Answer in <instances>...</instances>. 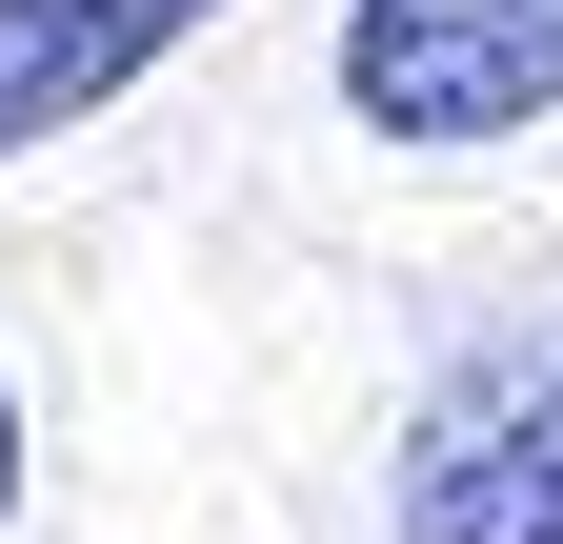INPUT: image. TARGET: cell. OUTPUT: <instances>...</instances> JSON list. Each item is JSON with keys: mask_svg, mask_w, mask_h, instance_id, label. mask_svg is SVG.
<instances>
[{"mask_svg": "<svg viewBox=\"0 0 563 544\" xmlns=\"http://www.w3.org/2000/svg\"><path fill=\"white\" fill-rule=\"evenodd\" d=\"M383 504H402V544H563V323L463 344L443 383L402 403Z\"/></svg>", "mask_w": 563, "mask_h": 544, "instance_id": "7a4b0ae2", "label": "cell"}, {"mask_svg": "<svg viewBox=\"0 0 563 544\" xmlns=\"http://www.w3.org/2000/svg\"><path fill=\"white\" fill-rule=\"evenodd\" d=\"M342 121L402 162H483L563 121V0H342Z\"/></svg>", "mask_w": 563, "mask_h": 544, "instance_id": "6da1fadb", "label": "cell"}, {"mask_svg": "<svg viewBox=\"0 0 563 544\" xmlns=\"http://www.w3.org/2000/svg\"><path fill=\"white\" fill-rule=\"evenodd\" d=\"M201 21L222 0H0V162L60 142V121H101V101H141Z\"/></svg>", "mask_w": 563, "mask_h": 544, "instance_id": "3957f363", "label": "cell"}, {"mask_svg": "<svg viewBox=\"0 0 563 544\" xmlns=\"http://www.w3.org/2000/svg\"><path fill=\"white\" fill-rule=\"evenodd\" d=\"M0 524H21V383H0Z\"/></svg>", "mask_w": 563, "mask_h": 544, "instance_id": "277c9868", "label": "cell"}]
</instances>
